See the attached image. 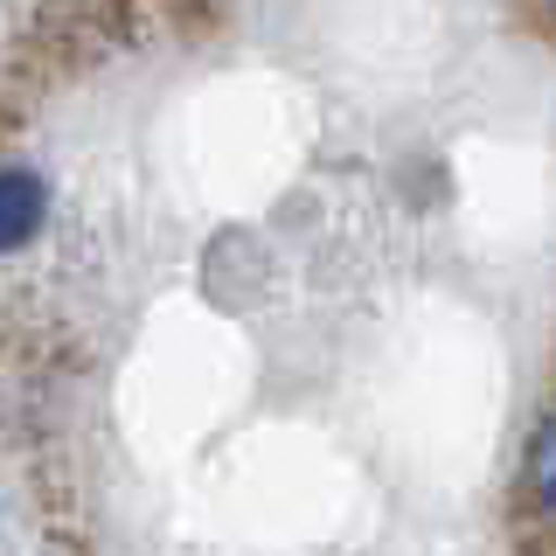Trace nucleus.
<instances>
[{
  "label": "nucleus",
  "instance_id": "nucleus-2",
  "mask_svg": "<svg viewBox=\"0 0 556 556\" xmlns=\"http://www.w3.org/2000/svg\"><path fill=\"white\" fill-rule=\"evenodd\" d=\"M529 494H535V515L556 529V417L535 431V445H529Z\"/></svg>",
  "mask_w": 556,
  "mask_h": 556
},
{
  "label": "nucleus",
  "instance_id": "nucleus-1",
  "mask_svg": "<svg viewBox=\"0 0 556 556\" xmlns=\"http://www.w3.org/2000/svg\"><path fill=\"white\" fill-rule=\"evenodd\" d=\"M49 216V188L28 167H0V251H22Z\"/></svg>",
  "mask_w": 556,
  "mask_h": 556
},
{
  "label": "nucleus",
  "instance_id": "nucleus-3",
  "mask_svg": "<svg viewBox=\"0 0 556 556\" xmlns=\"http://www.w3.org/2000/svg\"><path fill=\"white\" fill-rule=\"evenodd\" d=\"M549 8H556V0H549Z\"/></svg>",
  "mask_w": 556,
  "mask_h": 556
}]
</instances>
